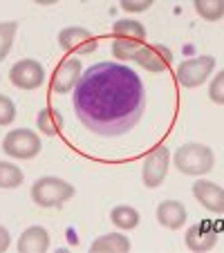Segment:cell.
<instances>
[{
	"instance_id": "obj_24",
	"label": "cell",
	"mask_w": 224,
	"mask_h": 253,
	"mask_svg": "<svg viewBox=\"0 0 224 253\" xmlns=\"http://www.w3.org/2000/svg\"><path fill=\"white\" fill-rule=\"evenodd\" d=\"M209 96L213 103L224 105V70H220V74H215V79L209 85Z\"/></svg>"
},
{
	"instance_id": "obj_19",
	"label": "cell",
	"mask_w": 224,
	"mask_h": 253,
	"mask_svg": "<svg viewBox=\"0 0 224 253\" xmlns=\"http://www.w3.org/2000/svg\"><path fill=\"white\" fill-rule=\"evenodd\" d=\"M143 45V41H134V39H121L117 36L112 41V56L119 58V61H134L139 47Z\"/></svg>"
},
{
	"instance_id": "obj_5",
	"label": "cell",
	"mask_w": 224,
	"mask_h": 253,
	"mask_svg": "<svg viewBox=\"0 0 224 253\" xmlns=\"http://www.w3.org/2000/svg\"><path fill=\"white\" fill-rule=\"evenodd\" d=\"M215 67V58L213 56H195L184 61L177 67L175 77L177 83L181 87H200L202 83H206V79L211 77V72Z\"/></svg>"
},
{
	"instance_id": "obj_21",
	"label": "cell",
	"mask_w": 224,
	"mask_h": 253,
	"mask_svg": "<svg viewBox=\"0 0 224 253\" xmlns=\"http://www.w3.org/2000/svg\"><path fill=\"white\" fill-rule=\"evenodd\" d=\"M23 168L9 162H0V188H16L23 184Z\"/></svg>"
},
{
	"instance_id": "obj_16",
	"label": "cell",
	"mask_w": 224,
	"mask_h": 253,
	"mask_svg": "<svg viewBox=\"0 0 224 253\" xmlns=\"http://www.w3.org/2000/svg\"><path fill=\"white\" fill-rule=\"evenodd\" d=\"M110 220H112V224L119 226V229L124 231H133L139 226V211L133 209V206H115L112 209V213H110Z\"/></svg>"
},
{
	"instance_id": "obj_13",
	"label": "cell",
	"mask_w": 224,
	"mask_h": 253,
	"mask_svg": "<svg viewBox=\"0 0 224 253\" xmlns=\"http://www.w3.org/2000/svg\"><path fill=\"white\" fill-rule=\"evenodd\" d=\"M157 222L164 229L177 231L186 222V206L177 200H166L157 206Z\"/></svg>"
},
{
	"instance_id": "obj_3",
	"label": "cell",
	"mask_w": 224,
	"mask_h": 253,
	"mask_svg": "<svg viewBox=\"0 0 224 253\" xmlns=\"http://www.w3.org/2000/svg\"><path fill=\"white\" fill-rule=\"evenodd\" d=\"M74 186L65 179L58 177H39L32 186V200L43 209H52V206H61L67 200L74 197Z\"/></svg>"
},
{
	"instance_id": "obj_20",
	"label": "cell",
	"mask_w": 224,
	"mask_h": 253,
	"mask_svg": "<svg viewBox=\"0 0 224 253\" xmlns=\"http://www.w3.org/2000/svg\"><path fill=\"white\" fill-rule=\"evenodd\" d=\"M195 11L202 16V20H220L224 16V0H193Z\"/></svg>"
},
{
	"instance_id": "obj_8",
	"label": "cell",
	"mask_w": 224,
	"mask_h": 253,
	"mask_svg": "<svg viewBox=\"0 0 224 253\" xmlns=\"http://www.w3.org/2000/svg\"><path fill=\"white\" fill-rule=\"evenodd\" d=\"M58 45L65 54L86 56V54H92L96 49V39L86 27H65L58 34Z\"/></svg>"
},
{
	"instance_id": "obj_2",
	"label": "cell",
	"mask_w": 224,
	"mask_h": 253,
	"mask_svg": "<svg viewBox=\"0 0 224 253\" xmlns=\"http://www.w3.org/2000/svg\"><path fill=\"white\" fill-rule=\"evenodd\" d=\"M173 164L179 172L184 175H191V177H197V175H206V172L213 170V164H215V157H213V150L209 146H202V143H186V146H179L173 157Z\"/></svg>"
},
{
	"instance_id": "obj_22",
	"label": "cell",
	"mask_w": 224,
	"mask_h": 253,
	"mask_svg": "<svg viewBox=\"0 0 224 253\" xmlns=\"http://www.w3.org/2000/svg\"><path fill=\"white\" fill-rule=\"evenodd\" d=\"M16 29H18L16 20H2V23H0V61L9 54L11 45H14Z\"/></svg>"
},
{
	"instance_id": "obj_4",
	"label": "cell",
	"mask_w": 224,
	"mask_h": 253,
	"mask_svg": "<svg viewBox=\"0 0 224 253\" xmlns=\"http://www.w3.org/2000/svg\"><path fill=\"white\" fill-rule=\"evenodd\" d=\"M2 150L11 159H34L41 153V139L34 130L27 128L11 130V132H7L5 141H2Z\"/></svg>"
},
{
	"instance_id": "obj_17",
	"label": "cell",
	"mask_w": 224,
	"mask_h": 253,
	"mask_svg": "<svg viewBox=\"0 0 224 253\" xmlns=\"http://www.w3.org/2000/svg\"><path fill=\"white\" fill-rule=\"evenodd\" d=\"M36 124H39V130L47 137H54V134H61L63 130V117L58 115L54 108H43L36 117Z\"/></svg>"
},
{
	"instance_id": "obj_26",
	"label": "cell",
	"mask_w": 224,
	"mask_h": 253,
	"mask_svg": "<svg viewBox=\"0 0 224 253\" xmlns=\"http://www.w3.org/2000/svg\"><path fill=\"white\" fill-rule=\"evenodd\" d=\"M9 244H11V235H9V231H7L5 226L0 224V253L7 251V249H9Z\"/></svg>"
},
{
	"instance_id": "obj_10",
	"label": "cell",
	"mask_w": 224,
	"mask_h": 253,
	"mask_svg": "<svg viewBox=\"0 0 224 253\" xmlns=\"http://www.w3.org/2000/svg\"><path fill=\"white\" fill-rule=\"evenodd\" d=\"M81 74H83V67H81L79 58L70 56V58H65V61H61L52 74V92H56V94L72 92L77 87Z\"/></svg>"
},
{
	"instance_id": "obj_23",
	"label": "cell",
	"mask_w": 224,
	"mask_h": 253,
	"mask_svg": "<svg viewBox=\"0 0 224 253\" xmlns=\"http://www.w3.org/2000/svg\"><path fill=\"white\" fill-rule=\"evenodd\" d=\"M16 119V105L9 96L0 94V126H9Z\"/></svg>"
},
{
	"instance_id": "obj_9",
	"label": "cell",
	"mask_w": 224,
	"mask_h": 253,
	"mask_svg": "<svg viewBox=\"0 0 224 253\" xmlns=\"http://www.w3.org/2000/svg\"><path fill=\"white\" fill-rule=\"evenodd\" d=\"M134 63L150 74H162L173 63V52L166 45H141L134 56Z\"/></svg>"
},
{
	"instance_id": "obj_12",
	"label": "cell",
	"mask_w": 224,
	"mask_h": 253,
	"mask_svg": "<svg viewBox=\"0 0 224 253\" xmlns=\"http://www.w3.org/2000/svg\"><path fill=\"white\" fill-rule=\"evenodd\" d=\"M193 195L206 211L218 215L224 213V188H220L218 184L200 179V182L193 184Z\"/></svg>"
},
{
	"instance_id": "obj_27",
	"label": "cell",
	"mask_w": 224,
	"mask_h": 253,
	"mask_svg": "<svg viewBox=\"0 0 224 253\" xmlns=\"http://www.w3.org/2000/svg\"><path fill=\"white\" fill-rule=\"evenodd\" d=\"M36 5H43V7H47V5H54V2H58V0H34Z\"/></svg>"
},
{
	"instance_id": "obj_11",
	"label": "cell",
	"mask_w": 224,
	"mask_h": 253,
	"mask_svg": "<svg viewBox=\"0 0 224 253\" xmlns=\"http://www.w3.org/2000/svg\"><path fill=\"white\" fill-rule=\"evenodd\" d=\"M220 231L213 222H197L186 231V247L195 253H204L218 244Z\"/></svg>"
},
{
	"instance_id": "obj_15",
	"label": "cell",
	"mask_w": 224,
	"mask_h": 253,
	"mask_svg": "<svg viewBox=\"0 0 224 253\" xmlns=\"http://www.w3.org/2000/svg\"><path fill=\"white\" fill-rule=\"evenodd\" d=\"M92 253H126L130 251V240L121 233H108L101 235L99 240L90 244Z\"/></svg>"
},
{
	"instance_id": "obj_14",
	"label": "cell",
	"mask_w": 224,
	"mask_h": 253,
	"mask_svg": "<svg viewBox=\"0 0 224 253\" xmlns=\"http://www.w3.org/2000/svg\"><path fill=\"white\" fill-rule=\"evenodd\" d=\"M16 247L20 253H45L49 249V233L43 226H29L23 231Z\"/></svg>"
},
{
	"instance_id": "obj_6",
	"label": "cell",
	"mask_w": 224,
	"mask_h": 253,
	"mask_svg": "<svg viewBox=\"0 0 224 253\" xmlns=\"http://www.w3.org/2000/svg\"><path fill=\"white\" fill-rule=\"evenodd\" d=\"M9 81L14 83L18 90H36V87H41L45 81V70L39 61H34V58H23V61L11 65Z\"/></svg>"
},
{
	"instance_id": "obj_18",
	"label": "cell",
	"mask_w": 224,
	"mask_h": 253,
	"mask_svg": "<svg viewBox=\"0 0 224 253\" xmlns=\"http://www.w3.org/2000/svg\"><path fill=\"white\" fill-rule=\"evenodd\" d=\"M112 34H115V36H121V39L143 41L146 39V27H143L139 20L124 18V20H117V23L112 25Z\"/></svg>"
},
{
	"instance_id": "obj_1",
	"label": "cell",
	"mask_w": 224,
	"mask_h": 253,
	"mask_svg": "<svg viewBox=\"0 0 224 253\" xmlns=\"http://www.w3.org/2000/svg\"><path fill=\"white\" fill-rule=\"evenodd\" d=\"M146 108V90L134 70L103 61L88 67L74 87V110L90 132L119 137L139 124Z\"/></svg>"
},
{
	"instance_id": "obj_7",
	"label": "cell",
	"mask_w": 224,
	"mask_h": 253,
	"mask_svg": "<svg viewBox=\"0 0 224 253\" xmlns=\"http://www.w3.org/2000/svg\"><path fill=\"white\" fill-rule=\"evenodd\" d=\"M171 168V153H168L166 146H157L153 153L143 159V184L146 188H157L162 186V182L166 179V172Z\"/></svg>"
},
{
	"instance_id": "obj_25",
	"label": "cell",
	"mask_w": 224,
	"mask_h": 253,
	"mask_svg": "<svg viewBox=\"0 0 224 253\" xmlns=\"http://www.w3.org/2000/svg\"><path fill=\"white\" fill-rule=\"evenodd\" d=\"M121 2V9L130 11V14H141V11L150 9L155 0H119Z\"/></svg>"
}]
</instances>
